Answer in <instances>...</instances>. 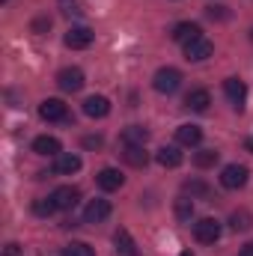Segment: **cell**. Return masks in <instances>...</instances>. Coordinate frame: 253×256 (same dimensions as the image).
Instances as JSON below:
<instances>
[{
    "instance_id": "cell-10",
    "label": "cell",
    "mask_w": 253,
    "mask_h": 256,
    "mask_svg": "<svg viewBox=\"0 0 253 256\" xmlns=\"http://www.w3.org/2000/svg\"><path fill=\"white\" fill-rule=\"evenodd\" d=\"M110 218V202L108 200H90V206L84 208V224H102Z\"/></svg>"
},
{
    "instance_id": "cell-29",
    "label": "cell",
    "mask_w": 253,
    "mask_h": 256,
    "mask_svg": "<svg viewBox=\"0 0 253 256\" xmlns=\"http://www.w3.org/2000/svg\"><path fill=\"white\" fill-rule=\"evenodd\" d=\"M48 27H51V18H36L33 21V33H45Z\"/></svg>"
},
{
    "instance_id": "cell-33",
    "label": "cell",
    "mask_w": 253,
    "mask_h": 256,
    "mask_svg": "<svg viewBox=\"0 0 253 256\" xmlns=\"http://www.w3.org/2000/svg\"><path fill=\"white\" fill-rule=\"evenodd\" d=\"M244 146H248V149H250V152H253V140H248V143H244Z\"/></svg>"
},
{
    "instance_id": "cell-8",
    "label": "cell",
    "mask_w": 253,
    "mask_h": 256,
    "mask_svg": "<svg viewBox=\"0 0 253 256\" xmlns=\"http://www.w3.org/2000/svg\"><path fill=\"white\" fill-rule=\"evenodd\" d=\"M92 39H96V33H92L90 27H84V24L68 27V33H66V45H68V48H74V51L90 48V45H92Z\"/></svg>"
},
{
    "instance_id": "cell-26",
    "label": "cell",
    "mask_w": 253,
    "mask_h": 256,
    "mask_svg": "<svg viewBox=\"0 0 253 256\" xmlns=\"http://www.w3.org/2000/svg\"><path fill=\"white\" fill-rule=\"evenodd\" d=\"M33 212H36L39 218H51V214L57 212V206H54V200H51V196H48V200L42 196V200H33Z\"/></svg>"
},
{
    "instance_id": "cell-11",
    "label": "cell",
    "mask_w": 253,
    "mask_h": 256,
    "mask_svg": "<svg viewBox=\"0 0 253 256\" xmlns=\"http://www.w3.org/2000/svg\"><path fill=\"white\" fill-rule=\"evenodd\" d=\"M51 200H54V206H57L60 212H68V208H74V206H78L80 191H78V188H72V185H63V188H57V191L51 194Z\"/></svg>"
},
{
    "instance_id": "cell-21",
    "label": "cell",
    "mask_w": 253,
    "mask_h": 256,
    "mask_svg": "<svg viewBox=\"0 0 253 256\" xmlns=\"http://www.w3.org/2000/svg\"><path fill=\"white\" fill-rule=\"evenodd\" d=\"M149 140V131L143 126H128L126 131H122V143L126 146H143Z\"/></svg>"
},
{
    "instance_id": "cell-9",
    "label": "cell",
    "mask_w": 253,
    "mask_h": 256,
    "mask_svg": "<svg viewBox=\"0 0 253 256\" xmlns=\"http://www.w3.org/2000/svg\"><path fill=\"white\" fill-rule=\"evenodd\" d=\"M96 182H98L102 191H120V188L126 185V176H122L116 167H104V170H98Z\"/></svg>"
},
{
    "instance_id": "cell-28",
    "label": "cell",
    "mask_w": 253,
    "mask_h": 256,
    "mask_svg": "<svg viewBox=\"0 0 253 256\" xmlns=\"http://www.w3.org/2000/svg\"><path fill=\"white\" fill-rule=\"evenodd\" d=\"M206 12H208V18H218V21L226 18V6H206Z\"/></svg>"
},
{
    "instance_id": "cell-30",
    "label": "cell",
    "mask_w": 253,
    "mask_h": 256,
    "mask_svg": "<svg viewBox=\"0 0 253 256\" xmlns=\"http://www.w3.org/2000/svg\"><path fill=\"white\" fill-rule=\"evenodd\" d=\"M18 254H21V244H15V242H9L6 250H3V256H18Z\"/></svg>"
},
{
    "instance_id": "cell-7",
    "label": "cell",
    "mask_w": 253,
    "mask_h": 256,
    "mask_svg": "<svg viewBox=\"0 0 253 256\" xmlns=\"http://www.w3.org/2000/svg\"><path fill=\"white\" fill-rule=\"evenodd\" d=\"M84 84H86V78H84V72H80L78 66H68V68H63V72L57 74V86H60L63 92H78Z\"/></svg>"
},
{
    "instance_id": "cell-23",
    "label": "cell",
    "mask_w": 253,
    "mask_h": 256,
    "mask_svg": "<svg viewBox=\"0 0 253 256\" xmlns=\"http://www.w3.org/2000/svg\"><path fill=\"white\" fill-rule=\"evenodd\" d=\"M60 256H96V250L90 244H84V242H72L60 250Z\"/></svg>"
},
{
    "instance_id": "cell-20",
    "label": "cell",
    "mask_w": 253,
    "mask_h": 256,
    "mask_svg": "<svg viewBox=\"0 0 253 256\" xmlns=\"http://www.w3.org/2000/svg\"><path fill=\"white\" fill-rule=\"evenodd\" d=\"M122 158H126V164H131V167H137V170L149 164V152H146L143 146H126Z\"/></svg>"
},
{
    "instance_id": "cell-34",
    "label": "cell",
    "mask_w": 253,
    "mask_h": 256,
    "mask_svg": "<svg viewBox=\"0 0 253 256\" xmlns=\"http://www.w3.org/2000/svg\"><path fill=\"white\" fill-rule=\"evenodd\" d=\"M182 256H194V254H190V250H182Z\"/></svg>"
},
{
    "instance_id": "cell-15",
    "label": "cell",
    "mask_w": 253,
    "mask_h": 256,
    "mask_svg": "<svg viewBox=\"0 0 253 256\" xmlns=\"http://www.w3.org/2000/svg\"><path fill=\"white\" fill-rule=\"evenodd\" d=\"M60 149H63V146H60V140H57V137H51V134H42V137H36V140H33V152H36V155H51V158H57V155H60Z\"/></svg>"
},
{
    "instance_id": "cell-36",
    "label": "cell",
    "mask_w": 253,
    "mask_h": 256,
    "mask_svg": "<svg viewBox=\"0 0 253 256\" xmlns=\"http://www.w3.org/2000/svg\"><path fill=\"white\" fill-rule=\"evenodd\" d=\"M3 3H6V0H3Z\"/></svg>"
},
{
    "instance_id": "cell-32",
    "label": "cell",
    "mask_w": 253,
    "mask_h": 256,
    "mask_svg": "<svg viewBox=\"0 0 253 256\" xmlns=\"http://www.w3.org/2000/svg\"><path fill=\"white\" fill-rule=\"evenodd\" d=\"M242 256H253V242H250V244H244V248H242Z\"/></svg>"
},
{
    "instance_id": "cell-4",
    "label": "cell",
    "mask_w": 253,
    "mask_h": 256,
    "mask_svg": "<svg viewBox=\"0 0 253 256\" xmlns=\"http://www.w3.org/2000/svg\"><path fill=\"white\" fill-rule=\"evenodd\" d=\"M194 238H196L200 244H214V242L220 238V224H218L214 218L196 220V224H194Z\"/></svg>"
},
{
    "instance_id": "cell-31",
    "label": "cell",
    "mask_w": 253,
    "mask_h": 256,
    "mask_svg": "<svg viewBox=\"0 0 253 256\" xmlns=\"http://www.w3.org/2000/svg\"><path fill=\"white\" fill-rule=\"evenodd\" d=\"M102 143H104V140H102V137H98V134H96V137H84V146H90V149H92V146H96V149H98V146H102Z\"/></svg>"
},
{
    "instance_id": "cell-27",
    "label": "cell",
    "mask_w": 253,
    "mask_h": 256,
    "mask_svg": "<svg viewBox=\"0 0 253 256\" xmlns=\"http://www.w3.org/2000/svg\"><path fill=\"white\" fill-rule=\"evenodd\" d=\"M185 194H190V200L194 196H206L208 194V185H202V182H185Z\"/></svg>"
},
{
    "instance_id": "cell-6",
    "label": "cell",
    "mask_w": 253,
    "mask_h": 256,
    "mask_svg": "<svg viewBox=\"0 0 253 256\" xmlns=\"http://www.w3.org/2000/svg\"><path fill=\"white\" fill-rule=\"evenodd\" d=\"M214 54V45L206 39V36H200V39H194L185 45V60L188 63H202V60H208Z\"/></svg>"
},
{
    "instance_id": "cell-35",
    "label": "cell",
    "mask_w": 253,
    "mask_h": 256,
    "mask_svg": "<svg viewBox=\"0 0 253 256\" xmlns=\"http://www.w3.org/2000/svg\"><path fill=\"white\" fill-rule=\"evenodd\" d=\"M250 39H253V30H250Z\"/></svg>"
},
{
    "instance_id": "cell-2",
    "label": "cell",
    "mask_w": 253,
    "mask_h": 256,
    "mask_svg": "<svg viewBox=\"0 0 253 256\" xmlns=\"http://www.w3.org/2000/svg\"><path fill=\"white\" fill-rule=\"evenodd\" d=\"M248 176H250V170L244 164H226L224 173H220V185L230 188V191H238V188L248 185Z\"/></svg>"
},
{
    "instance_id": "cell-17",
    "label": "cell",
    "mask_w": 253,
    "mask_h": 256,
    "mask_svg": "<svg viewBox=\"0 0 253 256\" xmlns=\"http://www.w3.org/2000/svg\"><path fill=\"white\" fill-rule=\"evenodd\" d=\"M114 244H116V254L120 256H140V250H137V244H134V238H131L128 230H116Z\"/></svg>"
},
{
    "instance_id": "cell-25",
    "label": "cell",
    "mask_w": 253,
    "mask_h": 256,
    "mask_svg": "<svg viewBox=\"0 0 253 256\" xmlns=\"http://www.w3.org/2000/svg\"><path fill=\"white\" fill-rule=\"evenodd\" d=\"M194 164L202 167V170H206V167H214V164H218V152H214V149H202V152L194 155Z\"/></svg>"
},
{
    "instance_id": "cell-12",
    "label": "cell",
    "mask_w": 253,
    "mask_h": 256,
    "mask_svg": "<svg viewBox=\"0 0 253 256\" xmlns=\"http://www.w3.org/2000/svg\"><path fill=\"white\" fill-rule=\"evenodd\" d=\"M84 114L92 116V120H104V116L110 114V102H108L104 96H90V98L84 102Z\"/></svg>"
},
{
    "instance_id": "cell-18",
    "label": "cell",
    "mask_w": 253,
    "mask_h": 256,
    "mask_svg": "<svg viewBox=\"0 0 253 256\" xmlns=\"http://www.w3.org/2000/svg\"><path fill=\"white\" fill-rule=\"evenodd\" d=\"M155 161H158L161 167H170V170H173V167L182 164V152H179L176 146H161V149L155 152Z\"/></svg>"
},
{
    "instance_id": "cell-22",
    "label": "cell",
    "mask_w": 253,
    "mask_h": 256,
    "mask_svg": "<svg viewBox=\"0 0 253 256\" xmlns=\"http://www.w3.org/2000/svg\"><path fill=\"white\" fill-rule=\"evenodd\" d=\"M230 226L236 230V232H244V230H250L253 226V218L248 208H238V212H232L230 214Z\"/></svg>"
},
{
    "instance_id": "cell-1",
    "label": "cell",
    "mask_w": 253,
    "mask_h": 256,
    "mask_svg": "<svg viewBox=\"0 0 253 256\" xmlns=\"http://www.w3.org/2000/svg\"><path fill=\"white\" fill-rule=\"evenodd\" d=\"M152 86H155V92H161V96H173V92L182 86V72L173 68V66H164V68L155 72Z\"/></svg>"
},
{
    "instance_id": "cell-19",
    "label": "cell",
    "mask_w": 253,
    "mask_h": 256,
    "mask_svg": "<svg viewBox=\"0 0 253 256\" xmlns=\"http://www.w3.org/2000/svg\"><path fill=\"white\" fill-rule=\"evenodd\" d=\"M176 140H179L182 146H200V140H202V128L200 126H179L176 128Z\"/></svg>"
},
{
    "instance_id": "cell-5",
    "label": "cell",
    "mask_w": 253,
    "mask_h": 256,
    "mask_svg": "<svg viewBox=\"0 0 253 256\" xmlns=\"http://www.w3.org/2000/svg\"><path fill=\"white\" fill-rule=\"evenodd\" d=\"M39 116L45 122H63V120H68V108L63 104V98H45L39 104Z\"/></svg>"
},
{
    "instance_id": "cell-14",
    "label": "cell",
    "mask_w": 253,
    "mask_h": 256,
    "mask_svg": "<svg viewBox=\"0 0 253 256\" xmlns=\"http://www.w3.org/2000/svg\"><path fill=\"white\" fill-rule=\"evenodd\" d=\"M80 170V158L78 155H72V152H60L57 158H54V173H60V176H72V173H78Z\"/></svg>"
},
{
    "instance_id": "cell-24",
    "label": "cell",
    "mask_w": 253,
    "mask_h": 256,
    "mask_svg": "<svg viewBox=\"0 0 253 256\" xmlns=\"http://www.w3.org/2000/svg\"><path fill=\"white\" fill-rule=\"evenodd\" d=\"M176 218H179L182 224H188L190 218H194V202H190L188 196H179V200H176Z\"/></svg>"
},
{
    "instance_id": "cell-3",
    "label": "cell",
    "mask_w": 253,
    "mask_h": 256,
    "mask_svg": "<svg viewBox=\"0 0 253 256\" xmlns=\"http://www.w3.org/2000/svg\"><path fill=\"white\" fill-rule=\"evenodd\" d=\"M224 92H226L230 104L242 114V110H244V102H248V84L238 80V78H226V80H224Z\"/></svg>"
},
{
    "instance_id": "cell-13",
    "label": "cell",
    "mask_w": 253,
    "mask_h": 256,
    "mask_svg": "<svg viewBox=\"0 0 253 256\" xmlns=\"http://www.w3.org/2000/svg\"><path fill=\"white\" fill-rule=\"evenodd\" d=\"M176 42H182V45H188L194 39H200L202 36V30H200V24H194V21H182V24H176L173 27V33H170Z\"/></svg>"
},
{
    "instance_id": "cell-16",
    "label": "cell",
    "mask_w": 253,
    "mask_h": 256,
    "mask_svg": "<svg viewBox=\"0 0 253 256\" xmlns=\"http://www.w3.org/2000/svg\"><path fill=\"white\" fill-rule=\"evenodd\" d=\"M208 104H212V96H208V90H190L188 98H185V108L194 110V114H202V110H208Z\"/></svg>"
}]
</instances>
